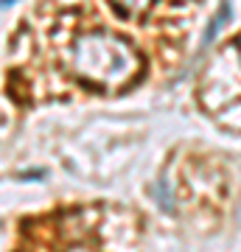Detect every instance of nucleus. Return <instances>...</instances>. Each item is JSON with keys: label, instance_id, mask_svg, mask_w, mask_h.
I'll list each match as a JSON object with an SVG mask.
<instances>
[{"label": "nucleus", "instance_id": "nucleus-4", "mask_svg": "<svg viewBox=\"0 0 241 252\" xmlns=\"http://www.w3.org/2000/svg\"><path fill=\"white\" fill-rule=\"evenodd\" d=\"M11 3H14V0H3V6H6V9H9Z\"/></svg>", "mask_w": 241, "mask_h": 252}, {"label": "nucleus", "instance_id": "nucleus-2", "mask_svg": "<svg viewBox=\"0 0 241 252\" xmlns=\"http://www.w3.org/2000/svg\"><path fill=\"white\" fill-rule=\"evenodd\" d=\"M109 3H112L124 17H140V14H146V11L152 9L154 0H109Z\"/></svg>", "mask_w": 241, "mask_h": 252}, {"label": "nucleus", "instance_id": "nucleus-1", "mask_svg": "<svg viewBox=\"0 0 241 252\" xmlns=\"http://www.w3.org/2000/svg\"><path fill=\"white\" fill-rule=\"evenodd\" d=\"M68 67L90 87L118 93L140 76L143 59L124 36L112 31H84L68 51Z\"/></svg>", "mask_w": 241, "mask_h": 252}, {"label": "nucleus", "instance_id": "nucleus-3", "mask_svg": "<svg viewBox=\"0 0 241 252\" xmlns=\"http://www.w3.org/2000/svg\"><path fill=\"white\" fill-rule=\"evenodd\" d=\"M227 14H230V11H227V3H224L222 9H219V14H216V20L210 23V28H207V36H205V42H210V39H213V36L219 34V28H222V23L227 20Z\"/></svg>", "mask_w": 241, "mask_h": 252}]
</instances>
